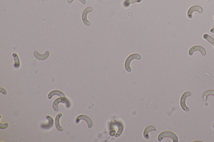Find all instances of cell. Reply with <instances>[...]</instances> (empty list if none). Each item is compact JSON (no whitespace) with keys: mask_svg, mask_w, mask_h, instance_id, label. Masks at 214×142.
Instances as JSON below:
<instances>
[{"mask_svg":"<svg viewBox=\"0 0 214 142\" xmlns=\"http://www.w3.org/2000/svg\"><path fill=\"white\" fill-rule=\"evenodd\" d=\"M191 94L190 92L186 91L182 94L180 99V105L181 108L186 112L189 111V108L186 105V99L188 96L191 95Z\"/></svg>","mask_w":214,"mask_h":142,"instance_id":"cell-3","label":"cell"},{"mask_svg":"<svg viewBox=\"0 0 214 142\" xmlns=\"http://www.w3.org/2000/svg\"><path fill=\"white\" fill-rule=\"evenodd\" d=\"M46 119L48 120L49 122H48V124H42L41 125V127L43 129L45 130H49L50 129L52 128L54 126V120L53 118L51 116H46Z\"/></svg>","mask_w":214,"mask_h":142,"instance_id":"cell-8","label":"cell"},{"mask_svg":"<svg viewBox=\"0 0 214 142\" xmlns=\"http://www.w3.org/2000/svg\"><path fill=\"white\" fill-rule=\"evenodd\" d=\"M156 130V128L155 126H148L145 130H144V138L146 139H149L150 138L149 133L151 131H155Z\"/></svg>","mask_w":214,"mask_h":142,"instance_id":"cell-11","label":"cell"},{"mask_svg":"<svg viewBox=\"0 0 214 142\" xmlns=\"http://www.w3.org/2000/svg\"><path fill=\"white\" fill-rule=\"evenodd\" d=\"M213 18L214 19V16L213 17ZM210 32H211V33H214V26L213 28H211V29L210 30Z\"/></svg>","mask_w":214,"mask_h":142,"instance_id":"cell-21","label":"cell"},{"mask_svg":"<svg viewBox=\"0 0 214 142\" xmlns=\"http://www.w3.org/2000/svg\"><path fill=\"white\" fill-rule=\"evenodd\" d=\"M141 58V56L139 54L134 53L129 55L128 58L126 59V61L125 63V68L126 70V71L128 72H130L132 71V69L130 67V63L131 61L134 59H137V60H140Z\"/></svg>","mask_w":214,"mask_h":142,"instance_id":"cell-2","label":"cell"},{"mask_svg":"<svg viewBox=\"0 0 214 142\" xmlns=\"http://www.w3.org/2000/svg\"><path fill=\"white\" fill-rule=\"evenodd\" d=\"M62 116V114L61 113H59V114H57L55 118L56 128L59 131H62L64 130V128H62V126H60V124H59V120H60V118Z\"/></svg>","mask_w":214,"mask_h":142,"instance_id":"cell-12","label":"cell"},{"mask_svg":"<svg viewBox=\"0 0 214 142\" xmlns=\"http://www.w3.org/2000/svg\"><path fill=\"white\" fill-rule=\"evenodd\" d=\"M8 123H5L4 124H2V123H1V125H0V128L1 129H5L6 128H8Z\"/></svg>","mask_w":214,"mask_h":142,"instance_id":"cell-18","label":"cell"},{"mask_svg":"<svg viewBox=\"0 0 214 142\" xmlns=\"http://www.w3.org/2000/svg\"><path fill=\"white\" fill-rule=\"evenodd\" d=\"M65 104L67 108H70V101H69L67 99V101H66L65 102Z\"/></svg>","mask_w":214,"mask_h":142,"instance_id":"cell-20","label":"cell"},{"mask_svg":"<svg viewBox=\"0 0 214 142\" xmlns=\"http://www.w3.org/2000/svg\"><path fill=\"white\" fill-rule=\"evenodd\" d=\"M196 51H198L201 53L202 55H205L206 54V51L205 49L200 45H194L190 49L189 51V55L190 56H192L193 54V53Z\"/></svg>","mask_w":214,"mask_h":142,"instance_id":"cell-5","label":"cell"},{"mask_svg":"<svg viewBox=\"0 0 214 142\" xmlns=\"http://www.w3.org/2000/svg\"><path fill=\"white\" fill-rule=\"evenodd\" d=\"M142 0H125L123 3V5L124 7H129L130 4L132 3H140L142 1Z\"/></svg>","mask_w":214,"mask_h":142,"instance_id":"cell-15","label":"cell"},{"mask_svg":"<svg viewBox=\"0 0 214 142\" xmlns=\"http://www.w3.org/2000/svg\"><path fill=\"white\" fill-rule=\"evenodd\" d=\"M55 95H58L64 100H67V98H66L65 94L61 91H59V90H54V91H52L51 92H50L48 95V98L49 99H52L53 96Z\"/></svg>","mask_w":214,"mask_h":142,"instance_id":"cell-9","label":"cell"},{"mask_svg":"<svg viewBox=\"0 0 214 142\" xmlns=\"http://www.w3.org/2000/svg\"><path fill=\"white\" fill-rule=\"evenodd\" d=\"M194 11H198L201 14L203 11L202 8L199 5H195L192 6L188 10L187 13V16L189 19L192 18L193 13Z\"/></svg>","mask_w":214,"mask_h":142,"instance_id":"cell-4","label":"cell"},{"mask_svg":"<svg viewBox=\"0 0 214 142\" xmlns=\"http://www.w3.org/2000/svg\"><path fill=\"white\" fill-rule=\"evenodd\" d=\"M84 120L86 121L87 123V125H88V128H92L93 125V122H92L91 119L86 115H81L78 116L76 118V120H75L76 124H78L80 120Z\"/></svg>","mask_w":214,"mask_h":142,"instance_id":"cell-6","label":"cell"},{"mask_svg":"<svg viewBox=\"0 0 214 142\" xmlns=\"http://www.w3.org/2000/svg\"><path fill=\"white\" fill-rule=\"evenodd\" d=\"M170 138L172 139L173 141L174 142H177L178 141V138L177 135L175 134L174 133L172 132L171 131H164L161 133L159 135L158 137V140L159 141H161L164 138Z\"/></svg>","mask_w":214,"mask_h":142,"instance_id":"cell-1","label":"cell"},{"mask_svg":"<svg viewBox=\"0 0 214 142\" xmlns=\"http://www.w3.org/2000/svg\"><path fill=\"white\" fill-rule=\"evenodd\" d=\"M93 10V8L92 7H89L85 8L83 11L82 18V21L84 24L86 26H90L91 25V23L87 20V14L90 12L92 11Z\"/></svg>","mask_w":214,"mask_h":142,"instance_id":"cell-7","label":"cell"},{"mask_svg":"<svg viewBox=\"0 0 214 142\" xmlns=\"http://www.w3.org/2000/svg\"><path fill=\"white\" fill-rule=\"evenodd\" d=\"M34 55L37 59L40 60H44L47 59L50 56V53L49 51H46L44 54L41 55L37 51L34 52Z\"/></svg>","mask_w":214,"mask_h":142,"instance_id":"cell-10","label":"cell"},{"mask_svg":"<svg viewBox=\"0 0 214 142\" xmlns=\"http://www.w3.org/2000/svg\"><path fill=\"white\" fill-rule=\"evenodd\" d=\"M73 1H74V0H67V2L68 3H72V2ZM79 1H80L83 4H85L86 3V0H79Z\"/></svg>","mask_w":214,"mask_h":142,"instance_id":"cell-19","label":"cell"},{"mask_svg":"<svg viewBox=\"0 0 214 142\" xmlns=\"http://www.w3.org/2000/svg\"><path fill=\"white\" fill-rule=\"evenodd\" d=\"M212 95L214 96V90H208L206 91L203 95V100L204 101H206L207 100V97L209 95Z\"/></svg>","mask_w":214,"mask_h":142,"instance_id":"cell-16","label":"cell"},{"mask_svg":"<svg viewBox=\"0 0 214 142\" xmlns=\"http://www.w3.org/2000/svg\"><path fill=\"white\" fill-rule=\"evenodd\" d=\"M203 37L204 39L206 40L207 41L210 42L211 44H212L214 48V39L213 37H211L209 34H207V33L204 34Z\"/></svg>","mask_w":214,"mask_h":142,"instance_id":"cell-17","label":"cell"},{"mask_svg":"<svg viewBox=\"0 0 214 142\" xmlns=\"http://www.w3.org/2000/svg\"><path fill=\"white\" fill-rule=\"evenodd\" d=\"M67 100H64L63 98H61V97L58 98L55 100L53 104V108L55 111H58L59 109L58 108V105L60 103H65Z\"/></svg>","mask_w":214,"mask_h":142,"instance_id":"cell-13","label":"cell"},{"mask_svg":"<svg viewBox=\"0 0 214 142\" xmlns=\"http://www.w3.org/2000/svg\"><path fill=\"white\" fill-rule=\"evenodd\" d=\"M13 56L15 61L14 67L15 68L17 69L20 67V62L19 57H18V55L16 53H14L13 54Z\"/></svg>","mask_w":214,"mask_h":142,"instance_id":"cell-14","label":"cell"}]
</instances>
